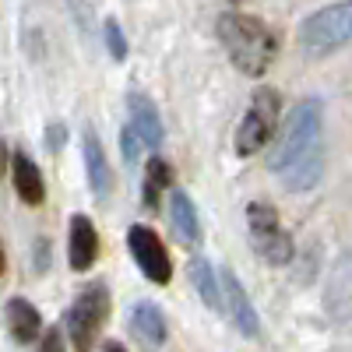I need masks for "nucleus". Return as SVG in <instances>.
Here are the masks:
<instances>
[{
	"label": "nucleus",
	"instance_id": "1",
	"mask_svg": "<svg viewBox=\"0 0 352 352\" xmlns=\"http://www.w3.org/2000/svg\"><path fill=\"white\" fill-rule=\"evenodd\" d=\"M272 173L282 176V184L292 194H303L317 187L324 173V127H320V102L303 99L292 106L289 120L268 155Z\"/></svg>",
	"mask_w": 352,
	"mask_h": 352
},
{
	"label": "nucleus",
	"instance_id": "2",
	"mask_svg": "<svg viewBox=\"0 0 352 352\" xmlns=\"http://www.w3.org/2000/svg\"><path fill=\"white\" fill-rule=\"evenodd\" d=\"M219 39L229 53L232 67L247 78H261L278 53V39L272 28L261 18L243 14V11H226L219 18Z\"/></svg>",
	"mask_w": 352,
	"mask_h": 352
},
{
	"label": "nucleus",
	"instance_id": "3",
	"mask_svg": "<svg viewBox=\"0 0 352 352\" xmlns=\"http://www.w3.org/2000/svg\"><path fill=\"white\" fill-rule=\"evenodd\" d=\"M278 116H282V96L272 85H261L250 99L247 116L240 120V131H236V155L240 159L257 155L278 134Z\"/></svg>",
	"mask_w": 352,
	"mask_h": 352
},
{
	"label": "nucleus",
	"instance_id": "4",
	"mask_svg": "<svg viewBox=\"0 0 352 352\" xmlns=\"http://www.w3.org/2000/svg\"><path fill=\"white\" fill-rule=\"evenodd\" d=\"M349 39H352V0L320 8L300 25V46L307 53H331Z\"/></svg>",
	"mask_w": 352,
	"mask_h": 352
},
{
	"label": "nucleus",
	"instance_id": "5",
	"mask_svg": "<svg viewBox=\"0 0 352 352\" xmlns=\"http://www.w3.org/2000/svg\"><path fill=\"white\" fill-rule=\"evenodd\" d=\"M106 317H109V289L102 282L85 285V292L74 300V307L67 314V335H71L78 352L96 349V338L106 324Z\"/></svg>",
	"mask_w": 352,
	"mask_h": 352
},
{
	"label": "nucleus",
	"instance_id": "6",
	"mask_svg": "<svg viewBox=\"0 0 352 352\" xmlns=\"http://www.w3.org/2000/svg\"><path fill=\"white\" fill-rule=\"evenodd\" d=\"M247 229H250L254 250L268 264H289L292 261V236L285 232L278 212L268 201H250L247 204Z\"/></svg>",
	"mask_w": 352,
	"mask_h": 352
},
{
	"label": "nucleus",
	"instance_id": "7",
	"mask_svg": "<svg viewBox=\"0 0 352 352\" xmlns=\"http://www.w3.org/2000/svg\"><path fill=\"white\" fill-rule=\"evenodd\" d=\"M127 247H131V257L138 261L141 275H148V282L166 285L173 278V261H169L159 232L152 226H131L127 229Z\"/></svg>",
	"mask_w": 352,
	"mask_h": 352
},
{
	"label": "nucleus",
	"instance_id": "8",
	"mask_svg": "<svg viewBox=\"0 0 352 352\" xmlns=\"http://www.w3.org/2000/svg\"><path fill=\"white\" fill-rule=\"evenodd\" d=\"M219 285H222V303H226V314L232 317V324H236L247 338H254L261 331V320H257V310L247 296V289L240 285V278L232 275L229 268L219 275Z\"/></svg>",
	"mask_w": 352,
	"mask_h": 352
},
{
	"label": "nucleus",
	"instance_id": "9",
	"mask_svg": "<svg viewBox=\"0 0 352 352\" xmlns=\"http://www.w3.org/2000/svg\"><path fill=\"white\" fill-rule=\"evenodd\" d=\"M81 155H85V169H88V184H92V194L99 201L109 197L113 190V173H109V159H106V148L92 127H85V138H81Z\"/></svg>",
	"mask_w": 352,
	"mask_h": 352
},
{
	"label": "nucleus",
	"instance_id": "10",
	"mask_svg": "<svg viewBox=\"0 0 352 352\" xmlns=\"http://www.w3.org/2000/svg\"><path fill=\"white\" fill-rule=\"evenodd\" d=\"M99 257V232L88 215L71 219V240H67V261L74 272H88Z\"/></svg>",
	"mask_w": 352,
	"mask_h": 352
},
{
	"label": "nucleus",
	"instance_id": "11",
	"mask_svg": "<svg viewBox=\"0 0 352 352\" xmlns=\"http://www.w3.org/2000/svg\"><path fill=\"white\" fill-rule=\"evenodd\" d=\"M127 109H131V131L141 138V144L159 148L162 144V120H159V109L152 106V99L141 96V92H131Z\"/></svg>",
	"mask_w": 352,
	"mask_h": 352
},
{
	"label": "nucleus",
	"instance_id": "12",
	"mask_svg": "<svg viewBox=\"0 0 352 352\" xmlns=\"http://www.w3.org/2000/svg\"><path fill=\"white\" fill-rule=\"evenodd\" d=\"M11 180H14V190L25 204H43L46 197V184H43V173L39 166L28 159L21 148L11 152Z\"/></svg>",
	"mask_w": 352,
	"mask_h": 352
},
{
	"label": "nucleus",
	"instance_id": "13",
	"mask_svg": "<svg viewBox=\"0 0 352 352\" xmlns=\"http://www.w3.org/2000/svg\"><path fill=\"white\" fill-rule=\"evenodd\" d=\"M8 331H11V338L14 342H32L39 331H43V317H39V310L28 303V300H21V296H14V300H8Z\"/></svg>",
	"mask_w": 352,
	"mask_h": 352
},
{
	"label": "nucleus",
	"instance_id": "14",
	"mask_svg": "<svg viewBox=\"0 0 352 352\" xmlns=\"http://www.w3.org/2000/svg\"><path fill=\"white\" fill-rule=\"evenodd\" d=\"M131 331L148 345V349H159L166 342V317L155 303H138L131 310Z\"/></svg>",
	"mask_w": 352,
	"mask_h": 352
},
{
	"label": "nucleus",
	"instance_id": "15",
	"mask_svg": "<svg viewBox=\"0 0 352 352\" xmlns=\"http://www.w3.org/2000/svg\"><path fill=\"white\" fill-rule=\"evenodd\" d=\"M169 219H173V229H176V236H180L184 243H197L201 240V222H197V212H194V204L184 190H169Z\"/></svg>",
	"mask_w": 352,
	"mask_h": 352
},
{
	"label": "nucleus",
	"instance_id": "16",
	"mask_svg": "<svg viewBox=\"0 0 352 352\" xmlns=\"http://www.w3.org/2000/svg\"><path fill=\"white\" fill-rule=\"evenodd\" d=\"M169 180H173V173H169L166 159H152L144 166V204L148 208H159V197H162V190H169Z\"/></svg>",
	"mask_w": 352,
	"mask_h": 352
},
{
	"label": "nucleus",
	"instance_id": "17",
	"mask_svg": "<svg viewBox=\"0 0 352 352\" xmlns=\"http://www.w3.org/2000/svg\"><path fill=\"white\" fill-rule=\"evenodd\" d=\"M190 282H194V289L201 292V300L208 303L212 310H222V296H219V289L222 285H215V275H212V268H208V261H190Z\"/></svg>",
	"mask_w": 352,
	"mask_h": 352
},
{
	"label": "nucleus",
	"instance_id": "18",
	"mask_svg": "<svg viewBox=\"0 0 352 352\" xmlns=\"http://www.w3.org/2000/svg\"><path fill=\"white\" fill-rule=\"evenodd\" d=\"M106 46H109V53H113V60H124V56H127V39H124L120 25H116L113 18L106 21Z\"/></svg>",
	"mask_w": 352,
	"mask_h": 352
},
{
	"label": "nucleus",
	"instance_id": "19",
	"mask_svg": "<svg viewBox=\"0 0 352 352\" xmlns=\"http://www.w3.org/2000/svg\"><path fill=\"white\" fill-rule=\"evenodd\" d=\"M43 352H64V335L60 331H46V338H43Z\"/></svg>",
	"mask_w": 352,
	"mask_h": 352
},
{
	"label": "nucleus",
	"instance_id": "20",
	"mask_svg": "<svg viewBox=\"0 0 352 352\" xmlns=\"http://www.w3.org/2000/svg\"><path fill=\"white\" fill-rule=\"evenodd\" d=\"M138 141H141V138L127 127V131H124V152H127V159H131V162L138 159Z\"/></svg>",
	"mask_w": 352,
	"mask_h": 352
},
{
	"label": "nucleus",
	"instance_id": "21",
	"mask_svg": "<svg viewBox=\"0 0 352 352\" xmlns=\"http://www.w3.org/2000/svg\"><path fill=\"white\" fill-rule=\"evenodd\" d=\"M102 352H127V349H124V345H116V342H109V345H106Z\"/></svg>",
	"mask_w": 352,
	"mask_h": 352
}]
</instances>
